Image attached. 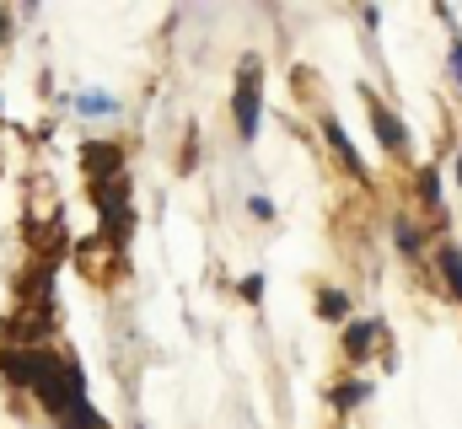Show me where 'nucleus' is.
Segmentation results:
<instances>
[{"label":"nucleus","mask_w":462,"mask_h":429,"mask_svg":"<svg viewBox=\"0 0 462 429\" xmlns=\"http://www.w3.org/2000/svg\"><path fill=\"white\" fill-rule=\"evenodd\" d=\"M38 403H43V414L54 419V429H103L97 419V408L87 403V381H81V365H54L38 387Z\"/></svg>","instance_id":"nucleus-1"},{"label":"nucleus","mask_w":462,"mask_h":429,"mask_svg":"<svg viewBox=\"0 0 462 429\" xmlns=\"http://www.w3.org/2000/svg\"><path fill=\"white\" fill-rule=\"evenodd\" d=\"M258 59L247 54L242 70H236V87H231V113H236V134L242 140H258V123H263V81H258Z\"/></svg>","instance_id":"nucleus-2"},{"label":"nucleus","mask_w":462,"mask_h":429,"mask_svg":"<svg viewBox=\"0 0 462 429\" xmlns=\"http://www.w3.org/2000/svg\"><path fill=\"white\" fill-rule=\"evenodd\" d=\"M54 365H60V354L43 349V343H38V349H32V343H16V349L5 343V349H0V376H5L11 387H22V392H32Z\"/></svg>","instance_id":"nucleus-3"},{"label":"nucleus","mask_w":462,"mask_h":429,"mask_svg":"<svg viewBox=\"0 0 462 429\" xmlns=\"http://www.w3.org/2000/svg\"><path fill=\"white\" fill-rule=\"evenodd\" d=\"M97 194V220L103 231L114 236V247L129 242V225H134V210H129V178H108V183H92Z\"/></svg>","instance_id":"nucleus-4"},{"label":"nucleus","mask_w":462,"mask_h":429,"mask_svg":"<svg viewBox=\"0 0 462 429\" xmlns=\"http://www.w3.org/2000/svg\"><path fill=\"white\" fill-rule=\"evenodd\" d=\"M360 97H365V107H371V129H376L382 151H387V156H409V129H403V118L382 103L376 92H360Z\"/></svg>","instance_id":"nucleus-5"},{"label":"nucleus","mask_w":462,"mask_h":429,"mask_svg":"<svg viewBox=\"0 0 462 429\" xmlns=\"http://www.w3.org/2000/svg\"><path fill=\"white\" fill-rule=\"evenodd\" d=\"M81 161H87V178H92V183L124 178V151H118L114 140H108V145H103V140H92V145L81 151Z\"/></svg>","instance_id":"nucleus-6"},{"label":"nucleus","mask_w":462,"mask_h":429,"mask_svg":"<svg viewBox=\"0 0 462 429\" xmlns=\"http://www.w3.org/2000/svg\"><path fill=\"white\" fill-rule=\"evenodd\" d=\"M323 140L334 145V156L345 161L349 178H360V183H365V161H360V151H355V140L345 134V123H339V118H323Z\"/></svg>","instance_id":"nucleus-7"},{"label":"nucleus","mask_w":462,"mask_h":429,"mask_svg":"<svg viewBox=\"0 0 462 429\" xmlns=\"http://www.w3.org/2000/svg\"><path fill=\"white\" fill-rule=\"evenodd\" d=\"M376 338H382V322H365V317L345 322V354L349 360H365L376 349Z\"/></svg>","instance_id":"nucleus-8"},{"label":"nucleus","mask_w":462,"mask_h":429,"mask_svg":"<svg viewBox=\"0 0 462 429\" xmlns=\"http://www.w3.org/2000/svg\"><path fill=\"white\" fill-rule=\"evenodd\" d=\"M393 242H398V252H403L409 263H420V258H425V231H420V220L398 214V220H393Z\"/></svg>","instance_id":"nucleus-9"},{"label":"nucleus","mask_w":462,"mask_h":429,"mask_svg":"<svg viewBox=\"0 0 462 429\" xmlns=\"http://www.w3.org/2000/svg\"><path fill=\"white\" fill-rule=\"evenodd\" d=\"M436 269H441V279L452 285V301L462 306V247L457 242H441V247H436Z\"/></svg>","instance_id":"nucleus-10"},{"label":"nucleus","mask_w":462,"mask_h":429,"mask_svg":"<svg viewBox=\"0 0 462 429\" xmlns=\"http://www.w3.org/2000/svg\"><path fill=\"white\" fill-rule=\"evenodd\" d=\"M420 205L425 214H441V167H420Z\"/></svg>","instance_id":"nucleus-11"},{"label":"nucleus","mask_w":462,"mask_h":429,"mask_svg":"<svg viewBox=\"0 0 462 429\" xmlns=\"http://www.w3.org/2000/svg\"><path fill=\"white\" fill-rule=\"evenodd\" d=\"M365 397H371V381H345V387H334V408H339V414L360 408Z\"/></svg>","instance_id":"nucleus-12"},{"label":"nucleus","mask_w":462,"mask_h":429,"mask_svg":"<svg viewBox=\"0 0 462 429\" xmlns=\"http://www.w3.org/2000/svg\"><path fill=\"white\" fill-rule=\"evenodd\" d=\"M318 317L349 322V296H345V290H323V296H318Z\"/></svg>","instance_id":"nucleus-13"},{"label":"nucleus","mask_w":462,"mask_h":429,"mask_svg":"<svg viewBox=\"0 0 462 429\" xmlns=\"http://www.w3.org/2000/svg\"><path fill=\"white\" fill-rule=\"evenodd\" d=\"M236 296H242L247 306H258V301H263V274H247V279L236 285Z\"/></svg>","instance_id":"nucleus-14"},{"label":"nucleus","mask_w":462,"mask_h":429,"mask_svg":"<svg viewBox=\"0 0 462 429\" xmlns=\"http://www.w3.org/2000/svg\"><path fill=\"white\" fill-rule=\"evenodd\" d=\"M81 113H118V103L103 97V92H87V97H81Z\"/></svg>","instance_id":"nucleus-15"},{"label":"nucleus","mask_w":462,"mask_h":429,"mask_svg":"<svg viewBox=\"0 0 462 429\" xmlns=\"http://www.w3.org/2000/svg\"><path fill=\"white\" fill-rule=\"evenodd\" d=\"M247 210H253V220H274V205H269V199H263V194H258V199H253V205H247Z\"/></svg>","instance_id":"nucleus-16"},{"label":"nucleus","mask_w":462,"mask_h":429,"mask_svg":"<svg viewBox=\"0 0 462 429\" xmlns=\"http://www.w3.org/2000/svg\"><path fill=\"white\" fill-rule=\"evenodd\" d=\"M452 70H457V87H462V38H452Z\"/></svg>","instance_id":"nucleus-17"},{"label":"nucleus","mask_w":462,"mask_h":429,"mask_svg":"<svg viewBox=\"0 0 462 429\" xmlns=\"http://www.w3.org/2000/svg\"><path fill=\"white\" fill-rule=\"evenodd\" d=\"M5 38H11V11L0 5V43H5Z\"/></svg>","instance_id":"nucleus-18"}]
</instances>
